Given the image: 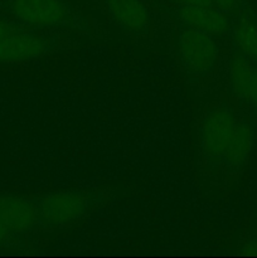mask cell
Here are the masks:
<instances>
[{
    "label": "cell",
    "mask_w": 257,
    "mask_h": 258,
    "mask_svg": "<svg viewBox=\"0 0 257 258\" xmlns=\"http://www.w3.org/2000/svg\"><path fill=\"white\" fill-rule=\"evenodd\" d=\"M231 19L232 50L257 64V14L247 4Z\"/></svg>",
    "instance_id": "9"
},
{
    "label": "cell",
    "mask_w": 257,
    "mask_h": 258,
    "mask_svg": "<svg viewBox=\"0 0 257 258\" xmlns=\"http://www.w3.org/2000/svg\"><path fill=\"white\" fill-rule=\"evenodd\" d=\"M42 29H18L0 40V63H24L50 54L58 47V38Z\"/></svg>",
    "instance_id": "5"
},
{
    "label": "cell",
    "mask_w": 257,
    "mask_h": 258,
    "mask_svg": "<svg viewBox=\"0 0 257 258\" xmlns=\"http://www.w3.org/2000/svg\"><path fill=\"white\" fill-rule=\"evenodd\" d=\"M244 105L251 108L254 113H257V64H254L253 76H252L248 96H247V100L244 102Z\"/></svg>",
    "instance_id": "13"
},
{
    "label": "cell",
    "mask_w": 257,
    "mask_h": 258,
    "mask_svg": "<svg viewBox=\"0 0 257 258\" xmlns=\"http://www.w3.org/2000/svg\"><path fill=\"white\" fill-rule=\"evenodd\" d=\"M170 2L183 5H212L211 0H170Z\"/></svg>",
    "instance_id": "17"
},
{
    "label": "cell",
    "mask_w": 257,
    "mask_h": 258,
    "mask_svg": "<svg viewBox=\"0 0 257 258\" xmlns=\"http://www.w3.org/2000/svg\"><path fill=\"white\" fill-rule=\"evenodd\" d=\"M8 10L24 25L34 29L90 32V23L66 0H9Z\"/></svg>",
    "instance_id": "2"
},
{
    "label": "cell",
    "mask_w": 257,
    "mask_h": 258,
    "mask_svg": "<svg viewBox=\"0 0 257 258\" xmlns=\"http://www.w3.org/2000/svg\"><path fill=\"white\" fill-rule=\"evenodd\" d=\"M238 116L227 102L211 106L199 123V151L206 168L221 169L222 159L234 133Z\"/></svg>",
    "instance_id": "4"
},
{
    "label": "cell",
    "mask_w": 257,
    "mask_h": 258,
    "mask_svg": "<svg viewBox=\"0 0 257 258\" xmlns=\"http://www.w3.org/2000/svg\"><path fill=\"white\" fill-rule=\"evenodd\" d=\"M111 19L134 37H146L151 30V14L141 0H103Z\"/></svg>",
    "instance_id": "8"
},
{
    "label": "cell",
    "mask_w": 257,
    "mask_h": 258,
    "mask_svg": "<svg viewBox=\"0 0 257 258\" xmlns=\"http://www.w3.org/2000/svg\"><path fill=\"white\" fill-rule=\"evenodd\" d=\"M253 141L254 133L252 125L244 118H238L228 148L222 159L221 169L228 174H237L243 170L251 156Z\"/></svg>",
    "instance_id": "10"
},
{
    "label": "cell",
    "mask_w": 257,
    "mask_h": 258,
    "mask_svg": "<svg viewBox=\"0 0 257 258\" xmlns=\"http://www.w3.org/2000/svg\"><path fill=\"white\" fill-rule=\"evenodd\" d=\"M211 2L213 7L228 14L231 18L248 4L247 0H211Z\"/></svg>",
    "instance_id": "12"
},
{
    "label": "cell",
    "mask_w": 257,
    "mask_h": 258,
    "mask_svg": "<svg viewBox=\"0 0 257 258\" xmlns=\"http://www.w3.org/2000/svg\"><path fill=\"white\" fill-rule=\"evenodd\" d=\"M20 239L19 237L15 236L2 221H0V246H7V244L13 243V242Z\"/></svg>",
    "instance_id": "14"
},
{
    "label": "cell",
    "mask_w": 257,
    "mask_h": 258,
    "mask_svg": "<svg viewBox=\"0 0 257 258\" xmlns=\"http://www.w3.org/2000/svg\"><path fill=\"white\" fill-rule=\"evenodd\" d=\"M175 49L179 63L191 82L208 77L216 70L219 47L213 35L188 25L176 24Z\"/></svg>",
    "instance_id": "3"
},
{
    "label": "cell",
    "mask_w": 257,
    "mask_h": 258,
    "mask_svg": "<svg viewBox=\"0 0 257 258\" xmlns=\"http://www.w3.org/2000/svg\"><path fill=\"white\" fill-rule=\"evenodd\" d=\"M15 30L18 29H15L14 27H12V25L8 24V23L0 20V40H2L3 38L8 37L9 34H12V33H14Z\"/></svg>",
    "instance_id": "16"
},
{
    "label": "cell",
    "mask_w": 257,
    "mask_h": 258,
    "mask_svg": "<svg viewBox=\"0 0 257 258\" xmlns=\"http://www.w3.org/2000/svg\"><path fill=\"white\" fill-rule=\"evenodd\" d=\"M163 9L176 24L203 30L213 37L228 35L231 17L213 5L164 4Z\"/></svg>",
    "instance_id": "6"
},
{
    "label": "cell",
    "mask_w": 257,
    "mask_h": 258,
    "mask_svg": "<svg viewBox=\"0 0 257 258\" xmlns=\"http://www.w3.org/2000/svg\"><path fill=\"white\" fill-rule=\"evenodd\" d=\"M254 64L248 58L232 50L228 62V88L233 97L244 103L248 96Z\"/></svg>",
    "instance_id": "11"
},
{
    "label": "cell",
    "mask_w": 257,
    "mask_h": 258,
    "mask_svg": "<svg viewBox=\"0 0 257 258\" xmlns=\"http://www.w3.org/2000/svg\"><path fill=\"white\" fill-rule=\"evenodd\" d=\"M0 221L19 238L40 231L34 198L0 196Z\"/></svg>",
    "instance_id": "7"
},
{
    "label": "cell",
    "mask_w": 257,
    "mask_h": 258,
    "mask_svg": "<svg viewBox=\"0 0 257 258\" xmlns=\"http://www.w3.org/2000/svg\"><path fill=\"white\" fill-rule=\"evenodd\" d=\"M106 201L102 191L66 189L34 198L42 231L63 228L81 221Z\"/></svg>",
    "instance_id": "1"
},
{
    "label": "cell",
    "mask_w": 257,
    "mask_h": 258,
    "mask_svg": "<svg viewBox=\"0 0 257 258\" xmlns=\"http://www.w3.org/2000/svg\"><path fill=\"white\" fill-rule=\"evenodd\" d=\"M238 253L246 256H257V238H251L244 242L238 248Z\"/></svg>",
    "instance_id": "15"
}]
</instances>
